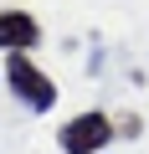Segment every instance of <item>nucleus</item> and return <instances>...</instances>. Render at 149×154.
<instances>
[{
    "mask_svg": "<svg viewBox=\"0 0 149 154\" xmlns=\"http://www.w3.org/2000/svg\"><path fill=\"white\" fill-rule=\"evenodd\" d=\"M0 77H5V88H11L31 113H51V108H57V82L31 62V51H5V72H0Z\"/></svg>",
    "mask_w": 149,
    "mask_h": 154,
    "instance_id": "1",
    "label": "nucleus"
},
{
    "mask_svg": "<svg viewBox=\"0 0 149 154\" xmlns=\"http://www.w3.org/2000/svg\"><path fill=\"white\" fill-rule=\"evenodd\" d=\"M113 134L134 139V134H139V118H134V113H118V118H113Z\"/></svg>",
    "mask_w": 149,
    "mask_h": 154,
    "instance_id": "4",
    "label": "nucleus"
},
{
    "mask_svg": "<svg viewBox=\"0 0 149 154\" xmlns=\"http://www.w3.org/2000/svg\"><path fill=\"white\" fill-rule=\"evenodd\" d=\"M41 46V21L21 5L0 11V51H36Z\"/></svg>",
    "mask_w": 149,
    "mask_h": 154,
    "instance_id": "3",
    "label": "nucleus"
},
{
    "mask_svg": "<svg viewBox=\"0 0 149 154\" xmlns=\"http://www.w3.org/2000/svg\"><path fill=\"white\" fill-rule=\"evenodd\" d=\"M108 139H113V118L98 113V108H93V113H77V118H67V123L57 128L62 154H103Z\"/></svg>",
    "mask_w": 149,
    "mask_h": 154,
    "instance_id": "2",
    "label": "nucleus"
}]
</instances>
